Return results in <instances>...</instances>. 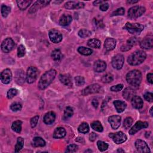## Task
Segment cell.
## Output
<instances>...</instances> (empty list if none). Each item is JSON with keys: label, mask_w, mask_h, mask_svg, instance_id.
<instances>
[{"label": "cell", "mask_w": 153, "mask_h": 153, "mask_svg": "<svg viewBox=\"0 0 153 153\" xmlns=\"http://www.w3.org/2000/svg\"><path fill=\"white\" fill-rule=\"evenodd\" d=\"M56 75V71L54 69H50V70L46 72L41 76L38 82V86L39 89L41 90L46 89L54 79Z\"/></svg>", "instance_id": "1"}, {"label": "cell", "mask_w": 153, "mask_h": 153, "mask_svg": "<svg viewBox=\"0 0 153 153\" xmlns=\"http://www.w3.org/2000/svg\"><path fill=\"white\" fill-rule=\"evenodd\" d=\"M147 58V54L142 50H136L132 53L128 58V63L132 66L141 64Z\"/></svg>", "instance_id": "2"}, {"label": "cell", "mask_w": 153, "mask_h": 153, "mask_svg": "<svg viewBox=\"0 0 153 153\" xmlns=\"http://www.w3.org/2000/svg\"><path fill=\"white\" fill-rule=\"evenodd\" d=\"M142 74L139 70L131 71L126 75V80L129 84L134 87L140 86L142 81Z\"/></svg>", "instance_id": "3"}, {"label": "cell", "mask_w": 153, "mask_h": 153, "mask_svg": "<svg viewBox=\"0 0 153 153\" xmlns=\"http://www.w3.org/2000/svg\"><path fill=\"white\" fill-rule=\"evenodd\" d=\"M124 28L129 33L134 35H140L144 30V26L140 23H126Z\"/></svg>", "instance_id": "4"}, {"label": "cell", "mask_w": 153, "mask_h": 153, "mask_svg": "<svg viewBox=\"0 0 153 153\" xmlns=\"http://www.w3.org/2000/svg\"><path fill=\"white\" fill-rule=\"evenodd\" d=\"M146 9L143 6H134L128 11V16L131 19H136L141 16L145 12Z\"/></svg>", "instance_id": "5"}, {"label": "cell", "mask_w": 153, "mask_h": 153, "mask_svg": "<svg viewBox=\"0 0 153 153\" xmlns=\"http://www.w3.org/2000/svg\"><path fill=\"white\" fill-rule=\"evenodd\" d=\"M38 71L37 68L30 66L28 69L26 75V80L28 83L31 84L36 81L38 76Z\"/></svg>", "instance_id": "6"}, {"label": "cell", "mask_w": 153, "mask_h": 153, "mask_svg": "<svg viewBox=\"0 0 153 153\" xmlns=\"http://www.w3.org/2000/svg\"><path fill=\"white\" fill-rule=\"evenodd\" d=\"M109 136L113 139L117 144H121L127 140V137L122 132H118L115 134H109Z\"/></svg>", "instance_id": "7"}, {"label": "cell", "mask_w": 153, "mask_h": 153, "mask_svg": "<svg viewBox=\"0 0 153 153\" xmlns=\"http://www.w3.org/2000/svg\"><path fill=\"white\" fill-rule=\"evenodd\" d=\"M101 89V87L98 84H93L86 87L82 90L81 94L83 96H87L90 94L99 93Z\"/></svg>", "instance_id": "8"}, {"label": "cell", "mask_w": 153, "mask_h": 153, "mask_svg": "<svg viewBox=\"0 0 153 153\" xmlns=\"http://www.w3.org/2000/svg\"><path fill=\"white\" fill-rule=\"evenodd\" d=\"M15 44L11 38L5 39L1 44V49L4 53H9L15 47Z\"/></svg>", "instance_id": "9"}, {"label": "cell", "mask_w": 153, "mask_h": 153, "mask_svg": "<svg viewBox=\"0 0 153 153\" xmlns=\"http://www.w3.org/2000/svg\"><path fill=\"white\" fill-rule=\"evenodd\" d=\"M124 56L122 54H119L115 56L113 58L112 65L115 69L119 70V69H121L122 68L124 65Z\"/></svg>", "instance_id": "10"}, {"label": "cell", "mask_w": 153, "mask_h": 153, "mask_svg": "<svg viewBox=\"0 0 153 153\" xmlns=\"http://www.w3.org/2000/svg\"><path fill=\"white\" fill-rule=\"evenodd\" d=\"M148 127V123L146 121H137L134 126L131 128V129L129 130V134L131 135H134L136 133L142 129L147 128Z\"/></svg>", "instance_id": "11"}, {"label": "cell", "mask_w": 153, "mask_h": 153, "mask_svg": "<svg viewBox=\"0 0 153 153\" xmlns=\"http://www.w3.org/2000/svg\"><path fill=\"white\" fill-rule=\"evenodd\" d=\"M135 147L138 152H150V150L148 145H147V143L142 140H136L135 141Z\"/></svg>", "instance_id": "12"}, {"label": "cell", "mask_w": 153, "mask_h": 153, "mask_svg": "<svg viewBox=\"0 0 153 153\" xmlns=\"http://www.w3.org/2000/svg\"><path fill=\"white\" fill-rule=\"evenodd\" d=\"M48 36L52 42L53 43H59L62 40V36L61 33L56 30H52L49 32Z\"/></svg>", "instance_id": "13"}, {"label": "cell", "mask_w": 153, "mask_h": 153, "mask_svg": "<svg viewBox=\"0 0 153 153\" xmlns=\"http://www.w3.org/2000/svg\"><path fill=\"white\" fill-rule=\"evenodd\" d=\"M121 118L120 115H113L108 118V121L113 129L116 130L119 128L121 124Z\"/></svg>", "instance_id": "14"}, {"label": "cell", "mask_w": 153, "mask_h": 153, "mask_svg": "<svg viewBox=\"0 0 153 153\" xmlns=\"http://www.w3.org/2000/svg\"><path fill=\"white\" fill-rule=\"evenodd\" d=\"M12 79V73L9 69H5L1 73V80L3 83L7 85Z\"/></svg>", "instance_id": "15"}, {"label": "cell", "mask_w": 153, "mask_h": 153, "mask_svg": "<svg viewBox=\"0 0 153 153\" xmlns=\"http://www.w3.org/2000/svg\"><path fill=\"white\" fill-rule=\"evenodd\" d=\"M50 1H43V0H41V1H36L30 9L29 13H34L35 12H36L40 9L43 8L44 7L48 5L50 3Z\"/></svg>", "instance_id": "16"}, {"label": "cell", "mask_w": 153, "mask_h": 153, "mask_svg": "<svg viewBox=\"0 0 153 153\" xmlns=\"http://www.w3.org/2000/svg\"><path fill=\"white\" fill-rule=\"evenodd\" d=\"M84 7H85V4L81 2L68 1L65 4V7L68 10L80 9L84 8Z\"/></svg>", "instance_id": "17"}, {"label": "cell", "mask_w": 153, "mask_h": 153, "mask_svg": "<svg viewBox=\"0 0 153 153\" xmlns=\"http://www.w3.org/2000/svg\"><path fill=\"white\" fill-rule=\"evenodd\" d=\"M93 68L95 71L97 72H103L107 68V64L103 60H98L95 62Z\"/></svg>", "instance_id": "18"}, {"label": "cell", "mask_w": 153, "mask_h": 153, "mask_svg": "<svg viewBox=\"0 0 153 153\" xmlns=\"http://www.w3.org/2000/svg\"><path fill=\"white\" fill-rule=\"evenodd\" d=\"M140 46L144 49H150L153 46L152 37L151 36L145 37L141 42Z\"/></svg>", "instance_id": "19"}, {"label": "cell", "mask_w": 153, "mask_h": 153, "mask_svg": "<svg viewBox=\"0 0 153 153\" xmlns=\"http://www.w3.org/2000/svg\"><path fill=\"white\" fill-rule=\"evenodd\" d=\"M132 105L134 108L136 109H141L143 107L144 102L141 97L138 96H135L131 99Z\"/></svg>", "instance_id": "20"}, {"label": "cell", "mask_w": 153, "mask_h": 153, "mask_svg": "<svg viewBox=\"0 0 153 153\" xmlns=\"http://www.w3.org/2000/svg\"><path fill=\"white\" fill-rule=\"evenodd\" d=\"M59 80L65 86L72 87V79L70 75L69 74H60L59 75Z\"/></svg>", "instance_id": "21"}, {"label": "cell", "mask_w": 153, "mask_h": 153, "mask_svg": "<svg viewBox=\"0 0 153 153\" xmlns=\"http://www.w3.org/2000/svg\"><path fill=\"white\" fill-rule=\"evenodd\" d=\"M116 46V41L115 39L112 38H108L105 41L104 47L105 49L108 51H111L114 50Z\"/></svg>", "instance_id": "22"}, {"label": "cell", "mask_w": 153, "mask_h": 153, "mask_svg": "<svg viewBox=\"0 0 153 153\" xmlns=\"http://www.w3.org/2000/svg\"><path fill=\"white\" fill-rule=\"evenodd\" d=\"M123 98L126 101H131L133 97L135 96V90L131 87H127L125 89L123 93Z\"/></svg>", "instance_id": "23"}, {"label": "cell", "mask_w": 153, "mask_h": 153, "mask_svg": "<svg viewBox=\"0 0 153 153\" xmlns=\"http://www.w3.org/2000/svg\"><path fill=\"white\" fill-rule=\"evenodd\" d=\"M66 130L64 127H59L55 129L53 137L54 139H61L63 138L66 136Z\"/></svg>", "instance_id": "24"}, {"label": "cell", "mask_w": 153, "mask_h": 153, "mask_svg": "<svg viewBox=\"0 0 153 153\" xmlns=\"http://www.w3.org/2000/svg\"><path fill=\"white\" fill-rule=\"evenodd\" d=\"M113 103L117 111V113H123L127 107L126 103L123 101H119V100H117V101H114Z\"/></svg>", "instance_id": "25"}, {"label": "cell", "mask_w": 153, "mask_h": 153, "mask_svg": "<svg viewBox=\"0 0 153 153\" xmlns=\"http://www.w3.org/2000/svg\"><path fill=\"white\" fill-rule=\"evenodd\" d=\"M72 18L70 15H63L59 20V25L62 26H66L72 22Z\"/></svg>", "instance_id": "26"}, {"label": "cell", "mask_w": 153, "mask_h": 153, "mask_svg": "<svg viewBox=\"0 0 153 153\" xmlns=\"http://www.w3.org/2000/svg\"><path fill=\"white\" fill-rule=\"evenodd\" d=\"M55 119H56L55 113L51 111V112H48L47 114H46V115L44 117L43 120L46 124L49 125L54 123Z\"/></svg>", "instance_id": "27"}, {"label": "cell", "mask_w": 153, "mask_h": 153, "mask_svg": "<svg viewBox=\"0 0 153 153\" xmlns=\"http://www.w3.org/2000/svg\"><path fill=\"white\" fill-rule=\"evenodd\" d=\"M32 145L34 147H43L46 145V142L42 138L35 137L32 141Z\"/></svg>", "instance_id": "28"}, {"label": "cell", "mask_w": 153, "mask_h": 153, "mask_svg": "<svg viewBox=\"0 0 153 153\" xmlns=\"http://www.w3.org/2000/svg\"><path fill=\"white\" fill-rule=\"evenodd\" d=\"M87 45L90 47L95 48H100L101 46V41L98 39L92 38L88 41Z\"/></svg>", "instance_id": "29"}, {"label": "cell", "mask_w": 153, "mask_h": 153, "mask_svg": "<svg viewBox=\"0 0 153 153\" xmlns=\"http://www.w3.org/2000/svg\"><path fill=\"white\" fill-rule=\"evenodd\" d=\"M32 1H17L18 7L21 10H26L32 3Z\"/></svg>", "instance_id": "30"}, {"label": "cell", "mask_w": 153, "mask_h": 153, "mask_svg": "<svg viewBox=\"0 0 153 153\" xmlns=\"http://www.w3.org/2000/svg\"><path fill=\"white\" fill-rule=\"evenodd\" d=\"M22 122L20 120L15 121L12 124L11 129H13V130L17 132V133H20L22 130Z\"/></svg>", "instance_id": "31"}, {"label": "cell", "mask_w": 153, "mask_h": 153, "mask_svg": "<svg viewBox=\"0 0 153 153\" xmlns=\"http://www.w3.org/2000/svg\"><path fill=\"white\" fill-rule=\"evenodd\" d=\"M78 52L80 54L85 55V56H89L91 55L93 53V51L92 49H90L89 48H87L85 47H80L78 48Z\"/></svg>", "instance_id": "32"}, {"label": "cell", "mask_w": 153, "mask_h": 153, "mask_svg": "<svg viewBox=\"0 0 153 153\" xmlns=\"http://www.w3.org/2000/svg\"><path fill=\"white\" fill-rule=\"evenodd\" d=\"M79 132L83 134H86L89 132V126L87 123H82L78 128Z\"/></svg>", "instance_id": "33"}, {"label": "cell", "mask_w": 153, "mask_h": 153, "mask_svg": "<svg viewBox=\"0 0 153 153\" xmlns=\"http://www.w3.org/2000/svg\"><path fill=\"white\" fill-rule=\"evenodd\" d=\"M91 127L94 130L98 132H102L103 129L101 122H99V121H95L92 123Z\"/></svg>", "instance_id": "34"}, {"label": "cell", "mask_w": 153, "mask_h": 153, "mask_svg": "<svg viewBox=\"0 0 153 153\" xmlns=\"http://www.w3.org/2000/svg\"><path fill=\"white\" fill-rule=\"evenodd\" d=\"M23 145H24V140L22 137H19L17 138V144L15 146V152H18L21 150L23 147Z\"/></svg>", "instance_id": "35"}, {"label": "cell", "mask_w": 153, "mask_h": 153, "mask_svg": "<svg viewBox=\"0 0 153 153\" xmlns=\"http://www.w3.org/2000/svg\"><path fill=\"white\" fill-rule=\"evenodd\" d=\"M74 114V110L73 108L70 107H68L66 108L65 111H64V119H68L69 118H71Z\"/></svg>", "instance_id": "36"}, {"label": "cell", "mask_w": 153, "mask_h": 153, "mask_svg": "<svg viewBox=\"0 0 153 153\" xmlns=\"http://www.w3.org/2000/svg\"><path fill=\"white\" fill-rule=\"evenodd\" d=\"M1 15L3 16V17H7V16L9 15V13L11 11V9L10 7L7 6L4 4L1 5Z\"/></svg>", "instance_id": "37"}, {"label": "cell", "mask_w": 153, "mask_h": 153, "mask_svg": "<svg viewBox=\"0 0 153 153\" xmlns=\"http://www.w3.org/2000/svg\"><path fill=\"white\" fill-rule=\"evenodd\" d=\"M78 34H79V36L81 38H83L89 37L92 35L91 32L87 30H85V29H82V30H80Z\"/></svg>", "instance_id": "38"}, {"label": "cell", "mask_w": 153, "mask_h": 153, "mask_svg": "<svg viewBox=\"0 0 153 153\" xmlns=\"http://www.w3.org/2000/svg\"><path fill=\"white\" fill-rule=\"evenodd\" d=\"M51 56L53 59L54 60H59L62 57L61 52L60 51V50L58 49H56L54 51H53Z\"/></svg>", "instance_id": "39"}, {"label": "cell", "mask_w": 153, "mask_h": 153, "mask_svg": "<svg viewBox=\"0 0 153 153\" xmlns=\"http://www.w3.org/2000/svg\"><path fill=\"white\" fill-rule=\"evenodd\" d=\"M98 149L100 151H105L108 148V144L101 141H99L97 142Z\"/></svg>", "instance_id": "40"}, {"label": "cell", "mask_w": 153, "mask_h": 153, "mask_svg": "<svg viewBox=\"0 0 153 153\" xmlns=\"http://www.w3.org/2000/svg\"><path fill=\"white\" fill-rule=\"evenodd\" d=\"M75 85L77 86H79V87L82 86L85 84V78L81 76H75Z\"/></svg>", "instance_id": "41"}, {"label": "cell", "mask_w": 153, "mask_h": 153, "mask_svg": "<svg viewBox=\"0 0 153 153\" xmlns=\"http://www.w3.org/2000/svg\"><path fill=\"white\" fill-rule=\"evenodd\" d=\"M114 80L113 75L111 74H107L106 75H103L102 78V81L105 83H109L112 82Z\"/></svg>", "instance_id": "42"}, {"label": "cell", "mask_w": 153, "mask_h": 153, "mask_svg": "<svg viewBox=\"0 0 153 153\" xmlns=\"http://www.w3.org/2000/svg\"><path fill=\"white\" fill-rule=\"evenodd\" d=\"M26 53V48L23 45H20L17 48V56L22 58Z\"/></svg>", "instance_id": "43"}, {"label": "cell", "mask_w": 153, "mask_h": 153, "mask_svg": "<svg viewBox=\"0 0 153 153\" xmlns=\"http://www.w3.org/2000/svg\"><path fill=\"white\" fill-rule=\"evenodd\" d=\"M134 122V120L133 119H132L131 117H127L125 119L124 121V125L123 126L125 129H129V127H131V126L132 125V123H133Z\"/></svg>", "instance_id": "44"}, {"label": "cell", "mask_w": 153, "mask_h": 153, "mask_svg": "<svg viewBox=\"0 0 153 153\" xmlns=\"http://www.w3.org/2000/svg\"><path fill=\"white\" fill-rule=\"evenodd\" d=\"M10 109L13 111H14V112H16V111H19L21 110L22 105H21V104L17 102L13 103L10 106Z\"/></svg>", "instance_id": "45"}, {"label": "cell", "mask_w": 153, "mask_h": 153, "mask_svg": "<svg viewBox=\"0 0 153 153\" xmlns=\"http://www.w3.org/2000/svg\"><path fill=\"white\" fill-rule=\"evenodd\" d=\"M17 94V90L16 89H11L8 91L7 94V96L8 99H11L13 98H14L15 96H16Z\"/></svg>", "instance_id": "46"}, {"label": "cell", "mask_w": 153, "mask_h": 153, "mask_svg": "<svg viewBox=\"0 0 153 153\" xmlns=\"http://www.w3.org/2000/svg\"><path fill=\"white\" fill-rule=\"evenodd\" d=\"M78 150V146L75 144L69 145L66 148V152H75Z\"/></svg>", "instance_id": "47"}, {"label": "cell", "mask_w": 153, "mask_h": 153, "mask_svg": "<svg viewBox=\"0 0 153 153\" xmlns=\"http://www.w3.org/2000/svg\"><path fill=\"white\" fill-rule=\"evenodd\" d=\"M125 13V10L124 8H119L117 9L115 11H114L113 13H112V16H122Z\"/></svg>", "instance_id": "48"}, {"label": "cell", "mask_w": 153, "mask_h": 153, "mask_svg": "<svg viewBox=\"0 0 153 153\" xmlns=\"http://www.w3.org/2000/svg\"><path fill=\"white\" fill-rule=\"evenodd\" d=\"M123 85L120 84V85H117L116 86H113L111 87V90L112 92H120L123 89Z\"/></svg>", "instance_id": "49"}, {"label": "cell", "mask_w": 153, "mask_h": 153, "mask_svg": "<svg viewBox=\"0 0 153 153\" xmlns=\"http://www.w3.org/2000/svg\"><path fill=\"white\" fill-rule=\"evenodd\" d=\"M138 39L136 37H132L129 38L127 41V44L130 46V47L134 46L137 44Z\"/></svg>", "instance_id": "50"}, {"label": "cell", "mask_w": 153, "mask_h": 153, "mask_svg": "<svg viewBox=\"0 0 153 153\" xmlns=\"http://www.w3.org/2000/svg\"><path fill=\"white\" fill-rule=\"evenodd\" d=\"M38 119H39L38 115H36V116L34 117L33 118H32L31 120V126L32 128H34L37 126V124L38 121Z\"/></svg>", "instance_id": "51"}, {"label": "cell", "mask_w": 153, "mask_h": 153, "mask_svg": "<svg viewBox=\"0 0 153 153\" xmlns=\"http://www.w3.org/2000/svg\"><path fill=\"white\" fill-rule=\"evenodd\" d=\"M145 99L150 102H152L153 101V94L150 92H147L145 93L144 95Z\"/></svg>", "instance_id": "52"}, {"label": "cell", "mask_w": 153, "mask_h": 153, "mask_svg": "<svg viewBox=\"0 0 153 153\" xmlns=\"http://www.w3.org/2000/svg\"><path fill=\"white\" fill-rule=\"evenodd\" d=\"M109 8V4L107 3H103L100 5V10L102 11H107Z\"/></svg>", "instance_id": "53"}, {"label": "cell", "mask_w": 153, "mask_h": 153, "mask_svg": "<svg viewBox=\"0 0 153 153\" xmlns=\"http://www.w3.org/2000/svg\"><path fill=\"white\" fill-rule=\"evenodd\" d=\"M94 21H95V25L98 27V28H102V27L103 26V24L102 23V20H97L96 19H94Z\"/></svg>", "instance_id": "54"}, {"label": "cell", "mask_w": 153, "mask_h": 153, "mask_svg": "<svg viewBox=\"0 0 153 153\" xmlns=\"http://www.w3.org/2000/svg\"><path fill=\"white\" fill-rule=\"evenodd\" d=\"M97 137H98V135H97L95 133H94V132H92V133L89 135L90 140L92 142H93L96 140V139L97 138Z\"/></svg>", "instance_id": "55"}, {"label": "cell", "mask_w": 153, "mask_h": 153, "mask_svg": "<svg viewBox=\"0 0 153 153\" xmlns=\"http://www.w3.org/2000/svg\"><path fill=\"white\" fill-rule=\"evenodd\" d=\"M132 47H130V46H129L128 44H126V45H124L121 47V50L123 52H125V51H128Z\"/></svg>", "instance_id": "56"}, {"label": "cell", "mask_w": 153, "mask_h": 153, "mask_svg": "<svg viewBox=\"0 0 153 153\" xmlns=\"http://www.w3.org/2000/svg\"><path fill=\"white\" fill-rule=\"evenodd\" d=\"M152 77H153V74L152 73H149L147 75V80L150 83V84H151V85L153 83Z\"/></svg>", "instance_id": "57"}, {"label": "cell", "mask_w": 153, "mask_h": 153, "mask_svg": "<svg viewBox=\"0 0 153 153\" xmlns=\"http://www.w3.org/2000/svg\"><path fill=\"white\" fill-rule=\"evenodd\" d=\"M92 105L95 108H97L98 107V105H99V102L98 101V100L97 99H93L92 102Z\"/></svg>", "instance_id": "58"}, {"label": "cell", "mask_w": 153, "mask_h": 153, "mask_svg": "<svg viewBox=\"0 0 153 153\" xmlns=\"http://www.w3.org/2000/svg\"><path fill=\"white\" fill-rule=\"evenodd\" d=\"M105 3V1H96L93 3V4L95 5H101L102 4V3Z\"/></svg>", "instance_id": "59"}, {"label": "cell", "mask_w": 153, "mask_h": 153, "mask_svg": "<svg viewBox=\"0 0 153 153\" xmlns=\"http://www.w3.org/2000/svg\"><path fill=\"white\" fill-rule=\"evenodd\" d=\"M138 2V1H127V3H129V4H135V3H136Z\"/></svg>", "instance_id": "60"}, {"label": "cell", "mask_w": 153, "mask_h": 153, "mask_svg": "<svg viewBox=\"0 0 153 153\" xmlns=\"http://www.w3.org/2000/svg\"><path fill=\"white\" fill-rule=\"evenodd\" d=\"M117 151H118V152H124V151L123 150H121V149H119V150H117Z\"/></svg>", "instance_id": "61"}, {"label": "cell", "mask_w": 153, "mask_h": 153, "mask_svg": "<svg viewBox=\"0 0 153 153\" xmlns=\"http://www.w3.org/2000/svg\"><path fill=\"white\" fill-rule=\"evenodd\" d=\"M152 108H151V109H150V114H151V116H152Z\"/></svg>", "instance_id": "62"}]
</instances>
